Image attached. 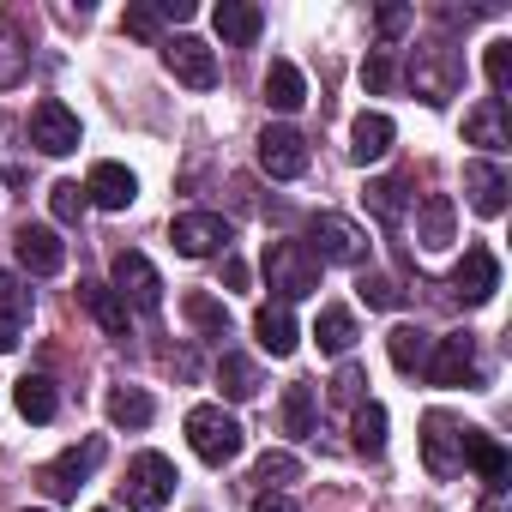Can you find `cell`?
Instances as JSON below:
<instances>
[{
    "instance_id": "1",
    "label": "cell",
    "mask_w": 512,
    "mask_h": 512,
    "mask_svg": "<svg viewBox=\"0 0 512 512\" xmlns=\"http://www.w3.org/2000/svg\"><path fill=\"white\" fill-rule=\"evenodd\" d=\"M410 85H416V97L428 103V109H446L458 91H464V55L452 49V43H416V55H410Z\"/></svg>"
},
{
    "instance_id": "2",
    "label": "cell",
    "mask_w": 512,
    "mask_h": 512,
    "mask_svg": "<svg viewBox=\"0 0 512 512\" xmlns=\"http://www.w3.org/2000/svg\"><path fill=\"white\" fill-rule=\"evenodd\" d=\"M320 266H362L368 260V229L338 217V211H314L308 217V241H302Z\"/></svg>"
},
{
    "instance_id": "3",
    "label": "cell",
    "mask_w": 512,
    "mask_h": 512,
    "mask_svg": "<svg viewBox=\"0 0 512 512\" xmlns=\"http://www.w3.org/2000/svg\"><path fill=\"white\" fill-rule=\"evenodd\" d=\"M187 446H193L205 464H235L241 446H247V434H241V422H235L223 404H193V410H187Z\"/></svg>"
},
{
    "instance_id": "4",
    "label": "cell",
    "mask_w": 512,
    "mask_h": 512,
    "mask_svg": "<svg viewBox=\"0 0 512 512\" xmlns=\"http://www.w3.org/2000/svg\"><path fill=\"white\" fill-rule=\"evenodd\" d=\"M266 284L278 290V302H308L320 290V260L302 247V241H272L266 247Z\"/></svg>"
},
{
    "instance_id": "5",
    "label": "cell",
    "mask_w": 512,
    "mask_h": 512,
    "mask_svg": "<svg viewBox=\"0 0 512 512\" xmlns=\"http://www.w3.org/2000/svg\"><path fill=\"white\" fill-rule=\"evenodd\" d=\"M109 290L127 302V314L139 308V314H157L163 308V278H157V266L145 260V253H133V247H121L115 253V266H109Z\"/></svg>"
},
{
    "instance_id": "6",
    "label": "cell",
    "mask_w": 512,
    "mask_h": 512,
    "mask_svg": "<svg viewBox=\"0 0 512 512\" xmlns=\"http://www.w3.org/2000/svg\"><path fill=\"white\" fill-rule=\"evenodd\" d=\"M175 482H181V476H175V464H169L163 452H139V458L127 464V482H121V488H127V506H133V512H163V506L175 500Z\"/></svg>"
},
{
    "instance_id": "7",
    "label": "cell",
    "mask_w": 512,
    "mask_h": 512,
    "mask_svg": "<svg viewBox=\"0 0 512 512\" xmlns=\"http://www.w3.org/2000/svg\"><path fill=\"white\" fill-rule=\"evenodd\" d=\"M422 464L440 482L464 476V422H452L446 410H428L422 416Z\"/></svg>"
},
{
    "instance_id": "8",
    "label": "cell",
    "mask_w": 512,
    "mask_h": 512,
    "mask_svg": "<svg viewBox=\"0 0 512 512\" xmlns=\"http://www.w3.org/2000/svg\"><path fill=\"white\" fill-rule=\"evenodd\" d=\"M31 145H37L43 157H73V151H79V115H73L61 97H43V103L31 109Z\"/></svg>"
},
{
    "instance_id": "9",
    "label": "cell",
    "mask_w": 512,
    "mask_h": 512,
    "mask_svg": "<svg viewBox=\"0 0 512 512\" xmlns=\"http://www.w3.org/2000/svg\"><path fill=\"white\" fill-rule=\"evenodd\" d=\"M169 241H175V253H187V260H211V253L229 247V223L217 211H181L169 223Z\"/></svg>"
},
{
    "instance_id": "10",
    "label": "cell",
    "mask_w": 512,
    "mask_h": 512,
    "mask_svg": "<svg viewBox=\"0 0 512 512\" xmlns=\"http://www.w3.org/2000/svg\"><path fill=\"white\" fill-rule=\"evenodd\" d=\"M260 169H266L272 181H296V175H308V139H302L296 127L272 121V127L260 133Z\"/></svg>"
},
{
    "instance_id": "11",
    "label": "cell",
    "mask_w": 512,
    "mask_h": 512,
    "mask_svg": "<svg viewBox=\"0 0 512 512\" xmlns=\"http://www.w3.org/2000/svg\"><path fill=\"white\" fill-rule=\"evenodd\" d=\"M434 386H476V338L470 332H452V338H434V356L422 368Z\"/></svg>"
},
{
    "instance_id": "12",
    "label": "cell",
    "mask_w": 512,
    "mask_h": 512,
    "mask_svg": "<svg viewBox=\"0 0 512 512\" xmlns=\"http://www.w3.org/2000/svg\"><path fill=\"white\" fill-rule=\"evenodd\" d=\"M103 452H109V446H103L97 434H91L85 446H67V452H61V458H55V464L43 470V488H49L55 500H73V494L85 488V476H91V470L103 464Z\"/></svg>"
},
{
    "instance_id": "13",
    "label": "cell",
    "mask_w": 512,
    "mask_h": 512,
    "mask_svg": "<svg viewBox=\"0 0 512 512\" xmlns=\"http://www.w3.org/2000/svg\"><path fill=\"white\" fill-rule=\"evenodd\" d=\"M494 290H500V260L488 247H464V260L452 272V296L464 308H482V302H494Z\"/></svg>"
},
{
    "instance_id": "14",
    "label": "cell",
    "mask_w": 512,
    "mask_h": 512,
    "mask_svg": "<svg viewBox=\"0 0 512 512\" xmlns=\"http://www.w3.org/2000/svg\"><path fill=\"white\" fill-rule=\"evenodd\" d=\"M13 253H19V266H25L31 278H55V272L67 266V241H61L49 223H25V229L13 235Z\"/></svg>"
},
{
    "instance_id": "15",
    "label": "cell",
    "mask_w": 512,
    "mask_h": 512,
    "mask_svg": "<svg viewBox=\"0 0 512 512\" xmlns=\"http://www.w3.org/2000/svg\"><path fill=\"white\" fill-rule=\"evenodd\" d=\"M163 67H169L181 85H193V91H211V85H217V55H211V43H199V37H169V43H163Z\"/></svg>"
},
{
    "instance_id": "16",
    "label": "cell",
    "mask_w": 512,
    "mask_h": 512,
    "mask_svg": "<svg viewBox=\"0 0 512 512\" xmlns=\"http://www.w3.org/2000/svg\"><path fill=\"white\" fill-rule=\"evenodd\" d=\"M506 193H512V181H506V169L494 157H470L464 163V199H470L476 217H500L506 211Z\"/></svg>"
},
{
    "instance_id": "17",
    "label": "cell",
    "mask_w": 512,
    "mask_h": 512,
    "mask_svg": "<svg viewBox=\"0 0 512 512\" xmlns=\"http://www.w3.org/2000/svg\"><path fill=\"white\" fill-rule=\"evenodd\" d=\"M85 199L103 205V211H127V205L139 199V175H133L127 163H97L91 181H85Z\"/></svg>"
},
{
    "instance_id": "18",
    "label": "cell",
    "mask_w": 512,
    "mask_h": 512,
    "mask_svg": "<svg viewBox=\"0 0 512 512\" xmlns=\"http://www.w3.org/2000/svg\"><path fill=\"white\" fill-rule=\"evenodd\" d=\"M392 139H398V127H392V115H380V109H362L356 115V127H350V163H380L386 151H392Z\"/></svg>"
},
{
    "instance_id": "19",
    "label": "cell",
    "mask_w": 512,
    "mask_h": 512,
    "mask_svg": "<svg viewBox=\"0 0 512 512\" xmlns=\"http://www.w3.org/2000/svg\"><path fill=\"white\" fill-rule=\"evenodd\" d=\"M416 241H422L428 253H440V247L458 241V211H452L446 193H428V199H422V211H416Z\"/></svg>"
},
{
    "instance_id": "20",
    "label": "cell",
    "mask_w": 512,
    "mask_h": 512,
    "mask_svg": "<svg viewBox=\"0 0 512 512\" xmlns=\"http://www.w3.org/2000/svg\"><path fill=\"white\" fill-rule=\"evenodd\" d=\"M253 338H260V350H266V356H290V350L302 344L296 314H290L284 302H266L260 314H253Z\"/></svg>"
},
{
    "instance_id": "21",
    "label": "cell",
    "mask_w": 512,
    "mask_h": 512,
    "mask_svg": "<svg viewBox=\"0 0 512 512\" xmlns=\"http://www.w3.org/2000/svg\"><path fill=\"white\" fill-rule=\"evenodd\" d=\"M464 139L482 145V151H506V145H512V133H506V103H500V97H482V103L464 115Z\"/></svg>"
},
{
    "instance_id": "22",
    "label": "cell",
    "mask_w": 512,
    "mask_h": 512,
    "mask_svg": "<svg viewBox=\"0 0 512 512\" xmlns=\"http://www.w3.org/2000/svg\"><path fill=\"white\" fill-rule=\"evenodd\" d=\"M464 470H476L488 488H506V446L482 428H464Z\"/></svg>"
},
{
    "instance_id": "23",
    "label": "cell",
    "mask_w": 512,
    "mask_h": 512,
    "mask_svg": "<svg viewBox=\"0 0 512 512\" xmlns=\"http://www.w3.org/2000/svg\"><path fill=\"white\" fill-rule=\"evenodd\" d=\"M302 103H308V79H302V67H296V61H272V67H266V109L296 115Z\"/></svg>"
},
{
    "instance_id": "24",
    "label": "cell",
    "mask_w": 512,
    "mask_h": 512,
    "mask_svg": "<svg viewBox=\"0 0 512 512\" xmlns=\"http://www.w3.org/2000/svg\"><path fill=\"white\" fill-rule=\"evenodd\" d=\"M211 25H217V37L223 43H235V49H247L253 37H260V25H266V13L253 7V0H223V7L211 13Z\"/></svg>"
},
{
    "instance_id": "25",
    "label": "cell",
    "mask_w": 512,
    "mask_h": 512,
    "mask_svg": "<svg viewBox=\"0 0 512 512\" xmlns=\"http://www.w3.org/2000/svg\"><path fill=\"white\" fill-rule=\"evenodd\" d=\"M79 302L91 308V320H97L109 338H127V302H121L103 278H85V284H79Z\"/></svg>"
},
{
    "instance_id": "26",
    "label": "cell",
    "mask_w": 512,
    "mask_h": 512,
    "mask_svg": "<svg viewBox=\"0 0 512 512\" xmlns=\"http://www.w3.org/2000/svg\"><path fill=\"white\" fill-rule=\"evenodd\" d=\"M386 356H392L398 374H422L428 356H434V338H428L422 326H392V332H386Z\"/></svg>"
},
{
    "instance_id": "27",
    "label": "cell",
    "mask_w": 512,
    "mask_h": 512,
    "mask_svg": "<svg viewBox=\"0 0 512 512\" xmlns=\"http://www.w3.org/2000/svg\"><path fill=\"white\" fill-rule=\"evenodd\" d=\"M362 199H368V211H374L386 229H398L404 211H410V181H404V175H380V181H368Z\"/></svg>"
},
{
    "instance_id": "28",
    "label": "cell",
    "mask_w": 512,
    "mask_h": 512,
    "mask_svg": "<svg viewBox=\"0 0 512 512\" xmlns=\"http://www.w3.org/2000/svg\"><path fill=\"white\" fill-rule=\"evenodd\" d=\"M13 404H19V416H25V422H55L61 392H55V380H49V374H25V380L13 386Z\"/></svg>"
},
{
    "instance_id": "29",
    "label": "cell",
    "mask_w": 512,
    "mask_h": 512,
    "mask_svg": "<svg viewBox=\"0 0 512 512\" xmlns=\"http://www.w3.org/2000/svg\"><path fill=\"white\" fill-rule=\"evenodd\" d=\"M314 338H320V350H326V356H350L362 332H356V314H350V308H320Z\"/></svg>"
},
{
    "instance_id": "30",
    "label": "cell",
    "mask_w": 512,
    "mask_h": 512,
    "mask_svg": "<svg viewBox=\"0 0 512 512\" xmlns=\"http://www.w3.org/2000/svg\"><path fill=\"white\" fill-rule=\"evenodd\" d=\"M181 314L193 320V332H199V338H229V308H223L217 296L193 290V296H181Z\"/></svg>"
},
{
    "instance_id": "31",
    "label": "cell",
    "mask_w": 512,
    "mask_h": 512,
    "mask_svg": "<svg viewBox=\"0 0 512 512\" xmlns=\"http://www.w3.org/2000/svg\"><path fill=\"white\" fill-rule=\"evenodd\" d=\"M151 416H157V404H151L139 386H115V392H109V422H115V428H133V434H139V428H151Z\"/></svg>"
},
{
    "instance_id": "32",
    "label": "cell",
    "mask_w": 512,
    "mask_h": 512,
    "mask_svg": "<svg viewBox=\"0 0 512 512\" xmlns=\"http://www.w3.org/2000/svg\"><path fill=\"white\" fill-rule=\"evenodd\" d=\"M350 440H356V452L362 458H380L386 452V404H356V422H350Z\"/></svg>"
},
{
    "instance_id": "33",
    "label": "cell",
    "mask_w": 512,
    "mask_h": 512,
    "mask_svg": "<svg viewBox=\"0 0 512 512\" xmlns=\"http://www.w3.org/2000/svg\"><path fill=\"white\" fill-rule=\"evenodd\" d=\"M217 386L229 404H247V398H260V368H253L247 356H223L217 362Z\"/></svg>"
},
{
    "instance_id": "34",
    "label": "cell",
    "mask_w": 512,
    "mask_h": 512,
    "mask_svg": "<svg viewBox=\"0 0 512 512\" xmlns=\"http://www.w3.org/2000/svg\"><path fill=\"white\" fill-rule=\"evenodd\" d=\"M25 67H31V49H25V37H19L13 25H0V91H13V85L25 79Z\"/></svg>"
},
{
    "instance_id": "35",
    "label": "cell",
    "mask_w": 512,
    "mask_h": 512,
    "mask_svg": "<svg viewBox=\"0 0 512 512\" xmlns=\"http://www.w3.org/2000/svg\"><path fill=\"white\" fill-rule=\"evenodd\" d=\"M302 476V458L296 452H266L260 464H253V482H266L260 494H284V482H296Z\"/></svg>"
},
{
    "instance_id": "36",
    "label": "cell",
    "mask_w": 512,
    "mask_h": 512,
    "mask_svg": "<svg viewBox=\"0 0 512 512\" xmlns=\"http://www.w3.org/2000/svg\"><path fill=\"white\" fill-rule=\"evenodd\" d=\"M284 428L290 434H314V386L308 380L284 386Z\"/></svg>"
},
{
    "instance_id": "37",
    "label": "cell",
    "mask_w": 512,
    "mask_h": 512,
    "mask_svg": "<svg viewBox=\"0 0 512 512\" xmlns=\"http://www.w3.org/2000/svg\"><path fill=\"white\" fill-rule=\"evenodd\" d=\"M356 296H362L368 308H380V314H392V308L404 302L398 278H386V272H362V278H356Z\"/></svg>"
},
{
    "instance_id": "38",
    "label": "cell",
    "mask_w": 512,
    "mask_h": 512,
    "mask_svg": "<svg viewBox=\"0 0 512 512\" xmlns=\"http://www.w3.org/2000/svg\"><path fill=\"white\" fill-rule=\"evenodd\" d=\"M482 73H488L494 97L506 103V85H512V43H488V55H482Z\"/></svg>"
},
{
    "instance_id": "39",
    "label": "cell",
    "mask_w": 512,
    "mask_h": 512,
    "mask_svg": "<svg viewBox=\"0 0 512 512\" xmlns=\"http://www.w3.org/2000/svg\"><path fill=\"white\" fill-rule=\"evenodd\" d=\"M49 205H55V217H61V223H79L91 199H85V187H79V181H55V187H49Z\"/></svg>"
},
{
    "instance_id": "40",
    "label": "cell",
    "mask_w": 512,
    "mask_h": 512,
    "mask_svg": "<svg viewBox=\"0 0 512 512\" xmlns=\"http://www.w3.org/2000/svg\"><path fill=\"white\" fill-rule=\"evenodd\" d=\"M362 85H368L374 97H380V91H392V85H398V61H392L386 49H374V55L362 61Z\"/></svg>"
},
{
    "instance_id": "41",
    "label": "cell",
    "mask_w": 512,
    "mask_h": 512,
    "mask_svg": "<svg viewBox=\"0 0 512 512\" xmlns=\"http://www.w3.org/2000/svg\"><path fill=\"white\" fill-rule=\"evenodd\" d=\"M362 392H368V374H362L356 362H344V368H338V380H332V398H338V404H368Z\"/></svg>"
},
{
    "instance_id": "42",
    "label": "cell",
    "mask_w": 512,
    "mask_h": 512,
    "mask_svg": "<svg viewBox=\"0 0 512 512\" xmlns=\"http://www.w3.org/2000/svg\"><path fill=\"white\" fill-rule=\"evenodd\" d=\"M0 314H13V320H25V314H31V290H25L13 272H0Z\"/></svg>"
},
{
    "instance_id": "43",
    "label": "cell",
    "mask_w": 512,
    "mask_h": 512,
    "mask_svg": "<svg viewBox=\"0 0 512 512\" xmlns=\"http://www.w3.org/2000/svg\"><path fill=\"white\" fill-rule=\"evenodd\" d=\"M127 31L133 37H157L163 31V13L157 7H127Z\"/></svg>"
},
{
    "instance_id": "44",
    "label": "cell",
    "mask_w": 512,
    "mask_h": 512,
    "mask_svg": "<svg viewBox=\"0 0 512 512\" xmlns=\"http://www.w3.org/2000/svg\"><path fill=\"white\" fill-rule=\"evenodd\" d=\"M410 25V7H380V37H398Z\"/></svg>"
},
{
    "instance_id": "45",
    "label": "cell",
    "mask_w": 512,
    "mask_h": 512,
    "mask_svg": "<svg viewBox=\"0 0 512 512\" xmlns=\"http://www.w3.org/2000/svg\"><path fill=\"white\" fill-rule=\"evenodd\" d=\"M253 512H302L290 494H253Z\"/></svg>"
},
{
    "instance_id": "46",
    "label": "cell",
    "mask_w": 512,
    "mask_h": 512,
    "mask_svg": "<svg viewBox=\"0 0 512 512\" xmlns=\"http://www.w3.org/2000/svg\"><path fill=\"white\" fill-rule=\"evenodd\" d=\"M19 332H25V320H13V314H0V350H19Z\"/></svg>"
},
{
    "instance_id": "47",
    "label": "cell",
    "mask_w": 512,
    "mask_h": 512,
    "mask_svg": "<svg viewBox=\"0 0 512 512\" xmlns=\"http://www.w3.org/2000/svg\"><path fill=\"white\" fill-rule=\"evenodd\" d=\"M157 13H163V19H193L199 7H193V0H157Z\"/></svg>"
},
{
    "instance_id": "48",
    "label": "cell",
    "mask_w": 512,
    "mask_h": 512,
    "mask_svg": "<svg viewBox=\"0 0 512 512\" xmlns=\"http://www.w3.org/2000/svg\"><path fill=\"white\" fill-rule=\"evenodd\" d=\"M223 284H229V290H247V266H241V260H223Z\"/></svg>"
},
{
    "instance_id": "49",
    "label": "cell",
    "mask_w": 512,
    "mask_h": 512,
    "mask_svg": "<svg viewBox=\"0 0 512 512\" xmlns=\"http://www.w3.org/2000/svg\"><path fill=\"white\" fill-rule=\"evenodd\" d=\"M97 512H109V506H97Z\"/></svg>"
}]
</instances>
